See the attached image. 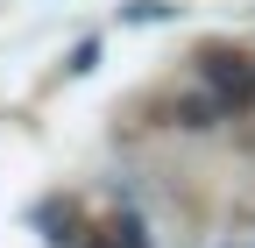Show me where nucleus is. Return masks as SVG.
<instances>
[{"instance_id":"f257e3e1","label":"nucleus","mask_w":255,"mask_h":248,"mask_svg":"<svg viewBox=\"0 0 255 248\" xmlns=\"http://www.w3.org/2000/svg\"><path fill=\"white\" fill-rule=\"evenodd\" d=\"M206 71H213V85L220 92H234V100H248V92H255V57H206Z\"/></svg>"}]
</instances>
